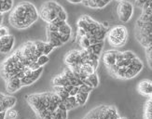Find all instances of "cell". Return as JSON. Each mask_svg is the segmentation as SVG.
<instances>
[{
	"label": "cell",
	"mask_w": 152,
	"mask_h": 119,
	"mask_svg": "<svg viewBox=\"0 0 152 119\" xmlns=\"http://www.w3.org/2000/svg\"><path fill=\"white\" fill-rule=\"evenodd\" d=\"M39 18V11L36 6L29 1L17 4L9 15L10 24L18 30H24L34 24Z\"/></svg>",
	"instance_id": "cell-1"
},
{
	"label": "cell",
	"mask_w": 152,
	"mask_h": 119,
	"mask_svg": "<svg viewBox=\"0 0 152 119\" xmlns=\"http://www.w3.org/2000/svg\"><path fill=\"white\" fill-rule=\"evenodd\" d=\"M64 10V9L63 7L54 0H48L41 5V8L39 9V17L45 22L50 23L57 19L59 14Z\"/></svg>",
	"instance_id": "cell-2"
},
{
	"label": "cell",
	"mask_w": 152,
	"mask_h": 119,
	"mask_svg": "<svg viewBox=\"0 0 152 119\" xmlns=\"http://www.w3.org/2000/svg\"><path fill=\"white\" fill-rule=\"evenodd\" d=\"M107 39L113 48H121L128 40V30L124 25H116L107 31Z\"/></svg>",
	"instance_id": "cell-3"
},
{
	"label": "cell",
	"mask_w": 152,
	"mask_h": 119,
	"mask_svg": "<svg viewBox=\"0 0 152 119\" xmlns=\"http://www.w3.org/2000/svg\"><path fill=\"white\" fill-rule=\"evenodd\" d=\"M134 7L130 1L127 0H123L121 2H118L117 7V14L118 20L123 22L127 23L129 22L134 15Z\"/></svg>",
	"instance_id": "cell-4"
},
{
	"label": "cell",
	"mask_w": 152,
	"mask_h": 119,
	"mask_svg": "<svg viewBox=\"0 0 152 119\" xmlns=\"http://www.w3.org/2000/svg\"><path fill=\"white\" fill-rule=\"evenodd\" d=\"M64 63L69 68H75L83 63L82 58L79 53V50H71L67 52V54L64 56Z\"/></svg>",
	"instance_id": "cell-5"
},
{
	"label": "cell",
	"mask_w": 152,
	"mask_h": 119,
	"mask_svg": "<svg viewBox=\"0 0 152 119\" xmlns=\"http://www.w3.org/2000/svg\"><path fill=\"white\" fill-rule=\"evenodd\" d=\"M143 66L144 65L142 61L138 57H136L127 67L126 74H125V80L135 77L143 70Z\"/></svg>",
	"instance_id": "cell-6"
},
{
	"label": "cell",
	"mask_w": 152,
	"mask_h": 119,
	"mask_svg": "<svg viewBox=\"0 0 152 119\" xmlns=\"http://www.w3.org/2000/svg\"><path fill=\"white\" fill-rule=\"evenodd\" d=\"M15 37L12 35L6 36L4 37H0V53H9L14 47Z\"/></svg>",
	"instance_id": "cell-7"
},
{
	"label": "cell",
	"mask_w": 152,
	"mask_h": 119,
	"mask_svg": "<svg viewBox=\"0 0 152 119\" xmlns=\"http://www.w3.org/2000/svg\"><path fill=\"white\" fill-rule=\"evenodd\" d=\"M137 91L139 94L145 97H148L152 94V81L149 79L141 80L137 85Z\"/></svg>",
	"instance_id": "cell-8"
},
{
	"label": "cell",
	"mask_w": 152,
	"mask_h": 119,
	"mask_svg": "<svg viewBox=\"0 0 152 119\" xmlns=\"http://www.w3.org/2000/svg\"><path fill=\"white\" fill-rule=\"evenodd\" d=\"M5 82H6V89L10 94L15 93V92H17L18 90H20L23 88L21 79L18 77L10 78L9 80H7Z\"/></svg>",
	"instance_id": "cell-9"
},
{
	"label": "cell",
	"mask_w": 152,
	"mask_h": 119,
	"mask_svg": "<svg viewBox=\"0 0 152 119\" xmlns=\"http://www.w3.org/2000/svg\"><path fill=\"white\" fill-rule=\"evenodd\" d=\"M118 53V50L112 49V50H108L107 52H104L103 55V62L105 65V67L107 69L114 66L116 64L117 62V55Z\"/></svg>",
	"instance_id": "cell-10"
},
{
	"label": "cell",
	"mask_w": 152,
	"mask_h": 119,
	"mask_svg": "<svg viewBox=\"0 0 152 119\" xmlns=\"http://www.w3.org/2000/svg\"><path fill=\"white\" fill-rule=\"evenodd\" d=\"M52 84H53V86L66 87V86L70 85V82H69V79L67 78V76L65 75L64 73H62L61 75L55 76L53 79H52Z\"/></svg>",
	"instance_id": "cell-11"
},
{
	"label": "cell",
	"mask_w": 152,
	"mask_h": 119,
	"mask_svg": "<svg viewBox=\"0 0 152 119\" xmlns=\"http://www.w3.org/2000/svg\"><path fill=\"white\" fill-rule=\"evenodd\" d=\"M17 102V99L13 96H10V95H6L4 101L2 102L1 105L3 106L4 110L5 111H8L11 108L14 107V105L16 104Z\"/></svg>",
	"instance_id": "cell-12"
},
{
	"label": "cell",
	"mask_w": 152,
	"mask_h": 119,
	"mask_svg": "<svg viewBox=\"0 0 152 119\" xmlns=\"http://www.w3.org/2000/svg\"><path fill=\"white\" fill-rule=\"evenodd\" d=\"M65 107H66L67 111H70V110H73V109H76L79 106V104L77 101V98L76 96H69L66 100L63 101Z\"/></svg>",
	"instance_id": "cell-13"
},
{
	"label": "cell",
	"mask_w": 152,
	"mask_h": 119,
	"mask_svg": "<svg viewBox=\"0 0 152 119\" xmlns=\"http://www.w3.org/2000/svg\"><path fill=\"white\" fill-rule=\"evenodd\" d=\"M53 89L55 93L62 99V101L66 100V99L70 96L69 92L65 89L64 87H61V86H53Z\"/></svg>",
	"instance_id": "cell-14"
},
{
	"label": "cell",
	"mask_w": 152,
	"mask_h": 119,
	"mask_svg": "<svg viewBox=\"0 0 152 119\" xmlns=\"http://www.w3.org/2000/svg\"><path fill=\"white\" fill-rule=\"evenodd\" d=\"M13 9V0H0V12L6 13Z\"/></svg>",
	"instance_id": "cell-15"
},
{
	"label": "cell",
	"mask_w": 152,
	"mask_h": 119,
	"mask_svg": "<svg viewBox=\"0 0 152 119\" xmlns=\"http://www.w3.org/2000/svg\"><path fill=\"white\" fill-rule=\"evenodd\" d=\"M104 42H100V43H97L95 45H91L90 48H88L87 50L88 51V53H94L96 55H99L100 56L101 55V52L103 50V48H104Z\"/></svg>",
	"instance_id": "cell-16"
},
{
	"label": "cell",
	"mask_w": 152,
	"mask_h": 119,
	"mask_svg": "<svg viewBox=\"0 0 152 119\" xmlns=\"http://www.w3.org/2000/svg\"><path fill=\"white\" fill-rule=\"evenodd\" d=\"M90 93H87V92H82V91H79L78 93L76 95L77 98V101L79 104V106H83V105L86 104L88 101V98H89Z\"/></svg>",
	"instance_id": "cell-17"
},
{
	"label": "cell",
	"mask_w": 152,
	"mask_h": 119,
	"mask_svg": "<svg viewBox=\"0 0 152 119\" xmlns=\"http://www.w3.org/2000/svg\"><path fill=\"white\" fill-rule=\"evenodd\" d=\"M77 40L78 45L80 46L82 49H87L88 48H90L91 44L90 39L87 36H82V37H77Z\"/></svg>",
	"instance_id": "cell-18"
},
{
	"label": "cell",
	"mask_w": 152,
	"mask_h": 119,
	"mask_svg": "<svg viewBox=\"0 0 152 119\" xmlns=\"http://www.w3.org/2000/svg\"><path fill=\"white\" fill-rule=\"evenodd\" d=\"M88 80H89V82L91 85V87L94 89H96L99 86V76L96 74V72L94 73V74L88 75Z\"/></svg>",
	"instance_id": "cell-19"
},
{
	"label": "cell",
	"mask_w": 152,
	"mask_h": 119,
	"mask_svg": "<svg viewBox=\"0 0 152 119\" xmlns=\"http://www.w3.org/2000/svg\"><path fill=\"white\" fill-rule=\"evenodd\" d=\"M59 33L61 35H72V29L70 27V25L67 22H65L64 25H62L59 28Z\"/></svg>",
	"instance_id": "cell-20"
},
{
	"label": "cell",
	"mask_w": 152,
	"mask_h": 119,
	"mask_svg": "<svg viewBox=\"0 0 152 119\" xmlns=\"http://www.w3.org/2000/svg\"><path fill=\"white\" fill-rule=\"evenodd\" d=\"M47 42L50 43L54 48H59V47H62L64 45L63 42L60 40L59 38H54V37H51V38H47Z\"/></svg>",
	"instance_id": "cell-21"
},
{
	"label": "cell",
	"mask_w": 152,
	"mask_h": 119,
	"mask_svg": "<svg viewBox=\"0 0 152 119\" xmlns=\"http://www.w3.org/2000/svg\"><path fill=\"white\" fill-rule=\"evenodd\" d=\"M49 62H50L49 55H45V54L41 55L40 57L37 59V62L39 64V66H41V67H43V66L47 64Z\"/></svg>",
	"instance_id": "cell-22"
},
{
	"label": "cell",
	"mask_w": 152,
	"mask_h": 119,
	"mask_svg": "<svg viewBox=\"0 0 152 119\" xmlns=\"http://www.w3.org/2000/svg\"><path fill=\"white\" fill-rule=\"evenodd\" d=\"M55 48L52 46L50 43H49V42H46V44H45V48H44V52H43V54H45V55H49V54H50L51 52H52V50H53Z\"/></svg>",
	"instance_id": "cell-23"
},
{
	"label": "cell",
	"mask_w": 152,
	"mask_h": 119,
	"mask_svg": "<svg viewBox=\"0 0 152 119\" xmlns=\"http://www.w3.org/2000/svg\"><path fill=\"white\" fill-rule=\"evenodd\" d=\"M7 116H8L10 119H16L18 117V112L11 108L7 111Z\"/></svg>",
	"instance_id": "cell-24"
},
{
	"label": "cell",
	"mask_w": 152,
	"mask_h": 119,
	"mask_svg": "<svg viewBox=\"0 0 152 119\" xmlns=\"http://www.w3.org/2000/svg\"><path fill=\"white\" fill-rule=\"evenodd\" d=\"M9 35H10L9 28L2 24L1 26H0V37H4V36H9Z\"/></svg>",
	"instance_id": "cell-25"
},
{
	"label": "cell",
	"mask_w": 152,
	"mask_h": 119,
	"mask_svg": "<svg viewBox=\"0 0 152 119\" xmlns=\"http://www.w3.org/2000/svg\"><path fill=\"white\" fill-rule=\"evenodd\" d=\"M36 43V46H37V49L40 52V53L43 54V52H44V48H45V44L46 42H43V41H39V40H37L35 41Z\"/></svg>",
	"instance_id": "cell-26"
},
{
	"label": "cell",
	"mask_w": 152,
	"mask_h": 119,
	"mask_svg": "<svg viewBox=\"0 0 152 119\" xmlns=\"http://www.w3.org/2000/svg\"><path fill=\"white\" fill-rule=\"evenodd\" d=\"M94 89L90 87V86H87L85 84H82L81 86H79V91H82V92H87V93H91V92L94 90Z\"/></svg>",
	"instance_id": "cell-27"
},
{
	"label": "cell",
	"mask_w": 152,
	"mask_h": 119,
	"mask_svg": "<svg viewBox=\"0 0 152 119\" xmlns=\"http://www.w3.org/2000/svg\"><path fill=\"white\" fill-rule=\"evenodd\" d=\"M61 35V34H60ZM71 36L72 35H61L60 36V40L63 42V44H66L67 42L70 41V39H71Z\"/></svg>",
	"instance_id": "cell-28"
},
{
	"label": "cell",
	"mask_w": 152,
	"mask_h": 119,
	"mask_svg": "<svg viewBox=\"0 0 152 119\" xmlns=\"http://www.w3.org/2000/svg\"><path fill=\"white\" fill-rule=\"evenodd\" d=\"M78 92H79V87H74L73 89L69 92V94H70V96H76Z\"/></svg>",
	"instance_id": "cell-29"
},
{
	"label": "cell",
	"mask_w": 152,
	"mask_h": 119,
	"mask_svg": "<svg viewBox=\"0 0 152 119\" xmlns=\"http://www.w3.org/2000/svg\"><path fill=\"white\" fill-rule=\"evenodd\" d=\"M7 117V112L3 111V112H0V119H6Z\"/></svg>",
	"instance_id": "cell-30"
},
{
	"label": "cell",
	"mask_w": 152,
	"mask_h": 119,
	"mask_svg": "<svg viewBox=\"0 0 152 119\" xmlns=\"http://www.w3.org/2000/svg\"><path fill=\"white\" fill-rule=\"evenodd\" d=\"M69 3L72 4H79V3H82V0H67Z\"/></svg>",
	"instance_id": "cell-31"
},
{
	"label": "cell",
	"mask_w": 152,
	"mask_h": 119,
	"mask_svg": "<svg viewBox=\"0 0 152 119\" xmlns=\"http://www.w3.org/2000/svg\"><path fill=\"white\" fill-rule=\"evenodd\" d=\"M5 97H6V94L2 93V92H0V104H1V103H2V102L4 101Z\"/></svg>",
	"instance_id": "cell-32"
},
{
	"label": "cell",
	"mask_w": 152,
	"mask_h": 119,
	"mask_svg": "<svg viewBox=\"0 0 152 119\" xmlns=\"http://www.w3.org/2000/svg\"><path fill=\"white\" fill-rule=\"evenodd\" d=\"M3 20H4V15H3V13L0 12V26L3 24Z\"/></svg>",
	"instance_id": "cell-33"
},
{
	"label": "cell",
	"mask_w": 152,
	"mask_h": 119,
	"mask_svg": "<svg viewBox=\"0 0 152 119\" xmlns=\"http://www.w3.org/2000/svg\"><path fill=\"white\" fill-rule=\"evenodd\" d=\"M43 119H53V113H52L51 115H48V116H46Z\"/></svg>",
	"instance_id": "cell-34"
},
{
	"label": "cell",
	"mask_w": 152,
	"mask_h": 119,
	"mask_svg": "<svg viewBox=\"0 0 152 119\" xmlns=\"http://www.w3.org/2000/svg\"><path fill=\"white\" fill-rule=\"evenodd\" d=\"M116 1H118V2H121V1H123V0H116Z\"/></svg>",
	"instance_id": "cell-35"
}]
</instances>
